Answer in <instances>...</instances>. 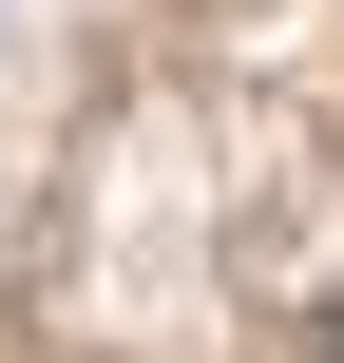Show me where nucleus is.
<instances>
[{"mask_svg": "<svg viewBox=\"0 0 344 363\" xmlns=\"http://www.w3.org/2000/svg\"><path fill=\"white\" fill-rule=\"evenodd\" d=\"M326 363H344V325H326Z\"/></svg>", "mask_w": 344, "mask_h": 363, "instance_id": "f257e3e1", "label": "nucleus"}]
</instances>
